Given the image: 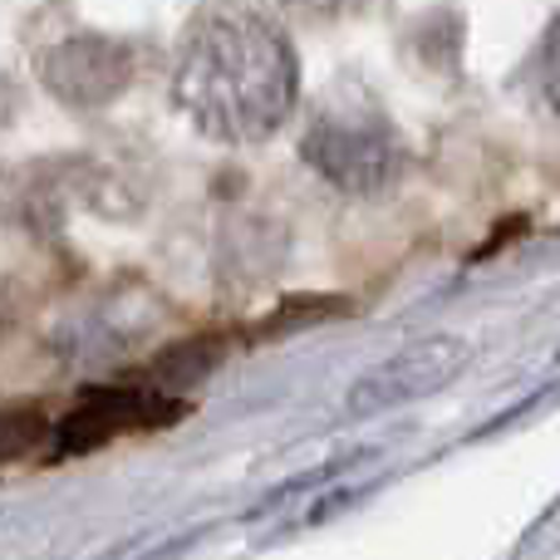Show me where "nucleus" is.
I'll return each mask as SVG.
<instances>
[{
	"instance_id": "6",
	"label": "nucleus",
	"mask_w": 560,
	"mask_h": 560,
	"mask_svg": "<svg viewBox=\"0 0 560 560\" xmlns=\"http://www.w3.org/2000/svg\"><path fill=\"white\" fill-rule=\"evenodd\" d=\"M39 438H45V418H39L35 408H10V413H0V463L35 453Z\"/></svg>"
},
{
	"instance_id": "3",
	"label": "nucleus",
	"mask_w": 560,
	"mask_h": 560,
	"mask_svg": "<svg viewBox=\"0 0 560 560\" xmlns=\"http://www.w3.org/2000/svg\"><path fill=\"white\" fill-rule=\"evenodd\" d=\"M467 369V339L463 335H423L413 345H404L398 354H388L384 364H374L369 374L354 378V388L345 394L349 418H384L394 408H408L418 398L447 388Z\"/></svg>"
},
{
	"instance_id": "5",
	"label": "nucleus",
	"mask_w": 560,
	"mask_h": 560,
	"mask_svg": "<svg viewBox=\"0 0 560 560\" xmlns=\"http://www.w3.org/2000/svg\"><path fill=\"white\" fill-rule=\"evenodd\" d=\"M183 418V398L163 394V388H104V394L84 398L69 418H59L55 433V453L59 457H79L94 447L114 443L124 433H148Z\"/></svg>"
},
{
	"instance_id": "1",
	"label": "nucleus",
	"mask_w": 560,
	"mask_h": 560,
	"mask_svg": "<svg viewBox=\"0 0 560 560\" xmlns=\"http://www.w3.org/2000/svg\"><path fill=\"white\" fill-rule=\"evenodd\" d=\"M173 98L212 143H266L295 114L300 59L276 20L246 5H212L183 35Z\"/></svg>"
},
{
	"instance_id": "8",
	"label": "nucleus",
	"mask_w": 560,
	"mask_h": 560,
	"mask_svg": "<svg viewBox=\"0 0 560 560\" xmlns=\"http://www.w3.org/2000/svg\"><path fill=\"white\" fill-rule=\"evenodd\" d=\"M295 5H310V10H345L349 0H295Z\"/></svg>"
},
{
	"instance_id": "7",
	"label": "nucleus",
	"mask_w": 560,
	"mask_h": 560,
	"mask_svg": "<svg viewBox=\"0 0 560 560\" xmlns=\"http://www.w3.org/2000/svg\"><path fill=\"white\" fill-rule=\"evenodd\" d=\"M536 94H541V104L560 124V15L546 25L541 49H536Z\"/></svg>"
},
{
	"instance_id": "2",
	"label": "nucleus",
	"mask_w": 560,
	"mask_h": 560,
	"mask_svg": "<svg viewBox=\"0 0 560 560\" xmlns=\"http://www.w3.org/2000/svg\"><path fill=\"white\" fill-rule=\"evenodd\" d=\"M300 158L329 187L354 197L388 192L404 167L398 133L374 98H325V108L310 118L305 138H300Z\"/></svg>"
},
{
	"instance_id": "4",
	"label": "nucleus",
	"mask_w": 560,
	"mask_h": 560,
	"mask_svg": "<svg viewBox=\"0 0 560 560\" xmlns=\"http://www.w3.org/2000/svg\"><path fill=\"white\" fill-rule=\"evenodd\" d=\"M39 84L69 108H104L133 84V55L108 35H69L39 55Z\"/></svg>"
}]
</instances>
